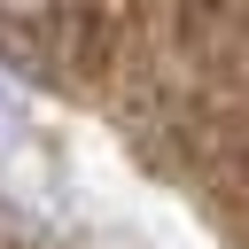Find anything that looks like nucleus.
<instances>
[{
    "mask_svg": "<svg viewBox=\"0 0 249 249\" xmlns=\"http://www.w3.org/2000/svg\"><path fill=\"white\" fill-rule=\"evenodd\" d=\"M16 140H23V117H16V101L0 93V163H16Z\"/></svg>",
    "mask_w": 249,
    "mask_h": 249,
    "instance_id": "obj_1",
    "label": "nucleus"
}]
</instances>
